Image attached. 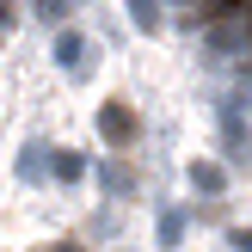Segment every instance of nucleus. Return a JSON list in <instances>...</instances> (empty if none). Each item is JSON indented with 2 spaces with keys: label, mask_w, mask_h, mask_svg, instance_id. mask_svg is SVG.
Listing matches in <instances>:
<instances>
[]
</instances>
